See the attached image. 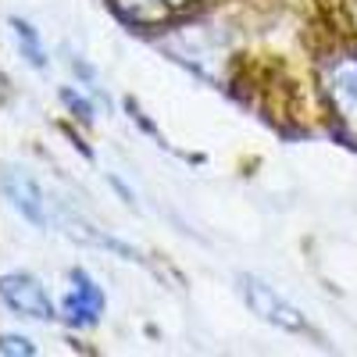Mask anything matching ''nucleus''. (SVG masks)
Segmentation results:
<instances>
[{"instance_id":"1a4fd4ad","label":"nucleus","mask_w":357,"mask_h":357,"mask_svg":"<svg viewBox=\"0 0 357 357\" xmlns=\"http://www.w3.org/2000/svg\"><path fill=\"white\" fill-rule=\"evenodd\" d=\"M4 354H36V347H29L22 336H4Z\"/></svg>"},{"instance_id":"39448f33","label":"nucleus","mask_w":357,"mask_h":357,"mask_svg":"<svg viewBox=\"0 0 357 357\" xmlns=\"http://www.w3.org/2000/svg\"><path fill=\"white\" fill-rule=\"evenodd\" d=\"M4 193L11 200V207L25 218V222H33L36 229L47 225V211H43V190L29 178L22 168H8L4 172Z\"/></svg>"},{"instance_id":"0eeeda50","label":"nucleus","mask_w":357,"mask_h":357,"mask_svg":"<svg viewBox=\"0 0 357 357\" xmlns=\"http://www.w3.org/2000/svg\"><path fill=\"white\" fill-rule=\"evenodd\" d=\"M118 4H126V8H132V11H139V8L168 11V8H190V4H200V0H118Z\"/></svg>"},{"instance_id":"6e6552de","label":"nucleus","mask_w":357,"mask_h":357,"mask_svg":"<svg viewBox=\"0 0 357 357\" xmlns=\"http://www.w3.org/2000/svg\"><path fill=\"white\" fill-rule=\"evenodd\" d=\"M61 100H65L68 107H75V111H79V122H82V126L93 122V107H89V104L75 93V89H61Z\"/></svg>"},{"instance_id":"423d86ee","label":"nucleus","mask_w":357,"mask_h":357,"mask_svg":"<svg viewBox=\"0 0 357 357\" xmlns=\"http://www.w3.org/2000/svg\"><path fill=\"white\" fill-rule=\"evenodd\" d=\"M11 29H15V40H18L22 54H25V61L33 65V68H47V54H43V47H40L33 29H29L25 22H11Z\"/></svg>"},{"instance_id":"20e7f679","label":"nucleus","mask_w":357,"mask_h":357,"mask_svg":"<svg viewBox=\"0 0 357 357\" xmlns=\"http://www.w3.org/2000/svg\"><path fill=\"white\" fill-rule=\"evenodd\" d=\"M104 314V289L86 272H72V289L65 296V321L72 329H89Z\"/></svg>"},{"instance_id":"f257e3e1","label":"nucleus","mask_w":357,"mask_h":357,"mask_svg":"<svg viewBox=\"0 0 357 357\" xmlns=\"http://www.w3.org/2000/svg\"><path fill=\"white\" fill-rule=\"evenodd\" d=\"M318 79L333 118L357 136V47H340L325 54L318 65Z\"/></svg>"},{"instance_id":"f03ea898","label":"nucleus","mask_w":357,"mask_h":357,"mask_svg":"<svg viewBox=\"0 0 357 357\" xmlns=\"http://www.w3.org/2000/svg\"><path fill=\"white\" fill-rule=\"evenodd\" d=\"M240 286H243V293H247V304H250L254 314H261L264 321L279 325V329H286V333H307V336H314V329L307 325V318L296 311L289 301H282L272 286H264V282L254 279V275H247Z\"/></svg>"},{"instance_id":"7ed1b4c3","label":"nucleus","mask_w":357,"mask_h":357,"mask_svg":"<svg viewBox=\"0 0 357 357\" xmlns=\"http://www.w3.org/2000/svg\"><path fill=\"white\" fill-rule=\"evenodd\" d=\"M0 296H4V304L15 314H22V318H40V321H50L54 318V304H50L47 289L33 275H25V272L8 275L4 286H0Z\"/></svg>"}]
</instances>
